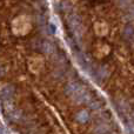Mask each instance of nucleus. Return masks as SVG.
Masks as SVG:
<instances>
[{
	"label": "nucleus",
	"mask_w": 134,
	"mask_h": 134,
	"mask_svg": "<svg viewBox=\"0 0 134 134\" xmlns=\"http://www.w3.org/2000/svg\"><path fill=\"white\" fill-rule=\"evenodd\" d=\"M4 74V69H2V67H0V76Z\"/></svg>",
	"instance_id": "obj_9"
},
{
	"label": "nucleus",
	"mask_w": 134,
	"mask_h": 134,
	"mask_svg": "<svg viewBox=\"0 0 134 134\" xmlns=\"http://www.w3.org/2000/svg\"><path fill=\"white\" fill-rule=\"evenodd\" d=\"M40 51L46 54H51V53H53V52H55V46H54L53 42L44 40V41L40 44Z\"/></svg>",
	"instance_id": "obj_5"
},
{
	"label": "nucleus",
	"mask_w": 134,
	"mask_h": 134,
	"mask_svg": "<svg viewBox=\"0 0 134 134\" xmlns=\"http://www.w3.org/2000/svg\"><path fill=\"white\" fill-rule=\"evenodd\" d=\"M76 59H78V63L80 64V66L82 67L86 72H92L91 61H90V59L85 55V54H82V53H80V52H79V54H76Z\"/></svg>",
	"instance_id": "obj_2"
},
{
	"label": "nucleus",
	"mask_w": 134,
	"mask_h": 134,
	"mask_svg": "<svg viewBox=\"0 0 134 134\" xmlns=\"http://www.w3.org/2000/svg\"><path fill=\"white\" fill-rule=\"evenodd\" d=\"M48 30H49V32L52 33V34H54V33L57 32V27H55V25H54L53 23H51L48 25Z\"/></svg>",
	"instance_id": "obj_8"
},
{
	"label": "nucleus",
	"mask_w": 134,
	"mask_h": 134,
	"mask_svg": "<svg viewBox=\"0 0 134 134\" xmlns=\"http://www.w3.org/2000/svg\"><path fill=\"white\" fill-rule=\"evenodd\" d=\"M124 38L126 40H128L130 42L133 41V26L132 25H127L124 30Z\"/></svg>",
	"instance_id": "obj_7"
},
{
	"label": "nucleus",
	"mask_w": 134,
	"mask_h": 134,
	"mask_svg": "<svg viewBox=\"0 0 134 134\" xmlns=\"http://www.w3.org/2000/svg\"><path fill=\"white\" fill-rule=\"evenodd\" d=\"M81 88H82V86H81L79 82H69L65 87V92H66L67 95L73 97V95H75Z\"/></svg>",
	"instance_id": "obj_3"
},
{
	"label": "nucleus",
	"mask_w": 134,
	"mask_h": 134,
	"mask_svg": "<svg viewBox=\"0 0 134 134\" xmlns=\"http://www.w3.org/2000/svg\"><path fill=\"white\" fill-rule=\"evenodd\" d=\"M13 94H14V87L12 85L5 86V87H2L1 91H0V97H1V99H4V100L11 99V98L13 97Z\"/></svg>",
	"instance_id": "obj_4"
},
{
	"label": "nucleus",
	"mask_w": 134,
	"mask_h": 134,
	"mask_svg": "<svg viewBox=\"0 0 134 134\" xmlns=\"http://www.w3.org/2000/svg\"><path fill=\"white\" fill-rule=\"evenodd\" d=\"M68 28L71 31V33L73 34V37L76 40H80L82 37L83 33V27H82V23H81V19L79 18L75 14H72L71 16H68Z\"/></svg>",
	"instance_id": "obj_1"
},
{
	"label": "nucleus",
	"mask_w": 134,
	"mask_h": 134,
	"mask_svg": "<svg viewBox=\"0 0 134 134\" xmlns=\"http://www.w3.org/2000/svg\"><path fill=\"white\" fill-rule=\"evenodd\" d=\"M76 121L80 124H86L87 121H90V114L87 111H80L76 114Z\"/></svg>",
	"instance_id": "obj_6"
},
{
	"label": "nucleus",
	"mask_w": 134,
	"mask_h": 134,
	"mask_svg": "<svg viewBox=\"0 0 134 134\" xmlns=\"http://www.w3.org/2000/svg\"><path fill=\"white\" fill-rule=\"evenodd\" d=\"M0 134H5V131H4L2 127H0Z\"/></svg>",
	"instance_id": "obj_10"
}]
</instances>
